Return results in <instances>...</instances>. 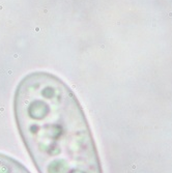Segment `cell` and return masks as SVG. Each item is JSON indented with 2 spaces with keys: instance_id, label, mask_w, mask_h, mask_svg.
Wrapping results in <instances>:
<instances>
[{
  "instance_id": "obj_1",
  "label": "cell",
  "mask_w": 172,
  "mask_h": 173,
  "mask_svg": "<svg viewBox=\"0 0 172 173\" xmlns=\"http://www.w3.org/2000/svg\"><path fill=\"white\" fill-rule=\"evenodd\" d=\"M13 113L39 173H103L85 113L59 77L48 72L26 75L16 89Z\"/></svg>"
},
{
  "instance_id": "obj_2",
  "label": "cell",
  "mask_w": 172,
  "mask_h": 173,
  "mask_svg": "<svg viewBox=\"0 0 172 173\" xmlns=\"http://www.w3.org/2000/svg\"><path fill=\"white\" fill-rule=\"evenodd\" d=\"M0 173H30V171L12 156L0 153Z\"/></svg>"
}]
</instances>
